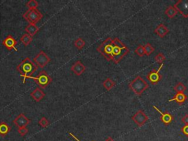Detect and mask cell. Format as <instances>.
Here are the masks:
<instances>
[{
	"mask_svg": "<svg viewBox=\"0 0 188 141\" xmlns=\"http://www.w3.org/2000/svg\"><path fill=\"white\" fill-rule=\"evenodd\" d=\"M70 135H72V136L73 137H74V139H76V140H77V141H80L79 140H78V138H77V137H76L75 136H74V135H73V134H72V133H70Z\"/></svg>",
	"mask_w": 188,
	"mask_h": 141,
	"instance_id": "obj_34",
	"label": "cell"
},
{
	"mask_svg": "<svg viewBox=\"0 0 188 141\" xmlns=\"http://www.w3.org/2000/svg\"><path fill=\"white\" fill-rule=\"evenodd\" d=\"M23 18L29 24H35L41 21L43 15L37 9H29L23 14Z\"/></svg>",
	"mask_w": 188,
	"mask_h": 141,
	"instance_id": "obj_5",
	"label": "cell"
},
{
	"mask_svg": "<svg viewBox=\"0 0 188 141\" xmlns=\"http://www.w3.org/2000/svg\"><path fill=\"white\" fill-rule=\"evenodd\" d=\"M32 39H33V38L27 33L23 35L21 37V38H20L21 43H22L24 46H26L30 44L31 42L32 41Z\"/></svg>",
	"mask_w": 188,
	"mask_h": 141,
	"instance_id": "obj_22",
	"label": "cell"
},
{
	"mask_svg": "<svg viewBox=\"0 0 188 141\" xmlns=\"http://www.w3.org/2000/svg\"><path fill=\"white\" fill-rule=\"evenodd\" d=\"M29 129H27V127H20L19 128V129H18V132L21 136H25V135H27V133H28Z\"/></svg>",
	"mask_w": 188,
	"mask_h": 141,
	"instance_id": "obj_30",
	"label": "cell"
},
{
	"mask_svg": "<svg viewBox=\"0 0 188 141\" xmlns=\"http://www.w3.org/2000/svg\"><path fill=\"white\" fill-rule=\"evenodd\" d=\"M129 49L124 43L116 38L113 39V49L112 53V60L115 63H118L124 56L127 55Z\"/></svg>",
	"mask_w": 188,
	"mask_h": 141,
	"instance_id": "obj_2",
	"label": "cell"
},
{
	"mask_svg": "<svg viewBox=\"0 0 188 141\" xmlns=\"http://www.w3.org/2000/svg\"><path fill=\"white\" fill-rule=\"evenodd\" d=\"M33 61L38 67L43 69L48 65V63L51 61V59L47 55L46 53L43 52V51H40L37 55L33 58Z\"/></svg>",
	"mask_w": 188,
	"mask_h": 141,
	"instance_id": "obj_7",
	"label": "cell"
},
{
	"mask_svg": "<svg viewBox=\"0 0 188 141\" xmlns=\"http://www.w3.org/2000/svg\"><path fill=\"white\" fill-rule=\"evenodd\" d=\"M187 98V96H186L184 93H176L175 96L173 97V98H171V99H169L168 102H173V101H175V102H176L178 104H182L185 102Z\"/></svg>",
	"mask_w": 188,
	"mask_h": 141,
	"instance_id": "obj_18",
	"label": "cell"
},
{
	"mask_svg": "<svg viewBox=\"0 0 188 141\" xmlns=\"http://www.w3.org/2000/svg\"><path fill=\"white\" fill-rule=\"evenodd\" d=\"M144 49H145V54H146L147 56L151 55V53H153L154 51V48L150 43H146L144 46Z\"/></svg>",
	"mask_w": 188,
	"mask_h": 141,
	"instance_id": "obj_25",
	"label": "cell"
},
{
	"mask_svg": "<svg viewBox=\"0 0 188 141\" xmlns=\"http://www.w3.org/2000/svg\"><path fill=\"white\" fill-rule=\"evenodd\" d=\"M153 108H154V109H156V110L157 111L160 115H161V117H160V120L162 121V122L165 125H168V124H171V121H172L173 119L172 115L170 114V113H163L161 110H160V109H159L158 108L156 107V106H153Z\"/></svg>",
	"mask_w": 188,
	"mask_h": 141,
	"instance_id": "obj_14",
	"label": "cell"
},
{
	"mask_svg": "<svg viewBox=\"0 0 188 141\" xmlns=\"http://www.w3.org/2000/svg\"><path fill=\"white\" fill-rule=\"evenodd\" d=\"M39 30L40 28L35 24H29L26 28H25L24 30L27 34H29L30 35H31L32 38H33V36L35 35L36 33L39 31Z\"/></svg>",
	"mask_w": 188,
	"mask_h": 141,
	"instance_id": "obj_17",
	"label": "cell"
},
{
	"mask_svg": "<svg viewBox=\"0 0 188 141\" xmlns=\"http://www.w3.org/2000/svg\"><path fill=\"white\" fill-rule=\"evenodd\" d=\"M165 13L166 15L168 16L170 19H173V18H174L175 16H176L178 11H177L176 9L173 6H169L168 8L166 9Z\"/></svg>",
	"mask_w": 188,
	"mask_h": 141,
	"instance_id": "obj_21",
	"label": "cell"
},
{
	"mask_svg": "<svg viewBox=\"0 0 188 141\" xmlns=\"http://www.w3.org/2000/svg\"><path fill=\"white\" fill-rule=\"evenodd\" d=\"M17 43V41L11 35H9L7 36L2 41V45H4L9 51H11L12 49H14L16 52H18V49L16 48Z\"/></svg>",
	"mask_w": 188,
	"mask_h": 141,
	"instance_id": "obj_11",
	"label": "cell"
},
{
	"mask_svg": "<svg viewBox=\"0 0 188 141\" xmlns=\"http://www.w3.org/2000/svg\"><path fill=\"white\" fill-rule=\"evenodd\" d=\"M173 7L183 17L188 18V0H179Z\"/></svg>",
	"mask_w": 188,
	"mask_h": 141,
	"instance_id": "obj_8",
	"label": "cell"
},
{
	"mask_svg": "<svg viewBox=\"0 0 188 141\" xmlns=\"http://www.w3.org/2000/svg\"><path fill=\"white\" fill-rule=\"evenodd\" d=\"M182 132L188 137V125H185L183 128H182Z\"/></svg>",
	"mask_w": 188,
	"mask_h": 141,
	"instance_id": "obj_32",
	"label": "cell"
},
{
	"mask_svg": "<svg viewBox=\"0 0 188 141\" xmlns=\"http://www.w3.org/2000/svg\"><path fill=\"white\" fill-rule=\"evenodd\" d=\"M16 70L24 77L23 83L24 84L27 79L30 78L31 76L38 70V66L30 60V58H26L18 65Z\"/></svg>",
	"mask_w": 188,
	"mask_h": 141,
	"instance_id": "obj_1",
	"label": "cell"
},
{
	"mask_svg": "<svg viewBox=\"0 0 188 141\" xmlns=\"http://www.w3.org/2000/svg\"><path fill=\"white\" fill-rule=\"evenodd\" d=\"M74 44L75 46V47L79 50L83 49V47L85 46V41H84L83 38H78L77 39L75 40L74 42Z\"/></svg>",
	"mask_w": 188,
	"mask_h": 141,
	"instance_id": "obj_23",
	"label": "cell"
},
{
	"mask_svg": "<svg viewBox=\"0 0 188 141\" xmlns=\"http://www.w3.org/2000/svg\"><path fill=\"white\" fill-rule=\"evenodd\" d=\"M38 124H39L42 128H46L47 126H49V121L47 120L46 118H45V117H42V118L39 120V121H38Z\"/></svg>",
	"mask_w": 188,
	"mask_h": 141,
	"instance_id": "obj_27",
	"label": "cell"
},
{
	"mask_svg": "<svg viewBox=\"0 0 188 141\" xmlns=\"http://www.w3.org/2000/svg\"><path fill=\"white\" fill-rule=\"evenodd\" d=\"M71 69H72V71L76 76H80V75H82L85 72L86 68H85V65H83L80 60H77V61H76L75 63L73 64Z\"/></svg>",
	"mask_w": 188,
	"mask_h": 141,
	"instance_id": "obj_13",
	"label": "cell"
},
{
	"mask_svg": "<svg viewBox=\"0 0 188 141\" xmlns=\"http://www.w3.org/2000/svg\"><path fill=\"white\" fill-rule=\"evenodd\" d=\"M113 49V39L107 38L97 47V51L105 58L107 61L112 60V53Z\"/></svg>",
	"mask_w": 188,
	"mask_h": 141,
	"instance_id": "obj_3",
	"label": "cell"
},
{
	"mask_svg": "<svg viewBox=\"0 0 188 141\" xmlns=\"http://www.w3.org/2000/svg\"><path fill=\"white\" fill-rule=\"evenodd\" d=\"M135 53L138 55H139L140 57H143L144 54H145V49H144V46L140 45L138 46V47L135 49Z\"/></svg>",
	"mask_w": 188,
	"mask_h": 141,
	"instance_id": "obj_29",
	"label": "cell"
},
{
	"mask_svg": "<svg viewBox=\"0 0 188 141\" xmlns=\"http://www.w3.org/2000/svg\"><path fill=\"white\" fill-rule=\"evenodd\" d=\"M103 86L107 91H110L111 89L116 86V82L113 81L111 78H107L103 82Z\"/></svg>",
	"mask_w": 188,
	"mask_h": 141,
	"instance_id": "obj_20",
	"label": "cell"
},
{
	"mask_svg": "<svg viewBox=\"0 0 188 141\" xmlns=\"http://www.w3.org/2000/svg\"><path fill=\"white\" fill-rule=\"evenodd\" d=\"M31 79H34L36 84L41 88H46L51 82L52 79L46 71H41L37 76H31Z\"/></svg>",
	"mask_w": 188,
	"mask_h": 141,
	"instance_id": "obj_6",
	"label": "cell"
},
{
	"mask_svg": "<svg viewBox=\"0 0 188 141\" xmlns=\"http://www.w3.org/2000/svg\"><path fill=\"white\" fill-rule=\"evenodd\" d=\"M155 33L158 36H160V38H163L169 32V30L163 24H160L159 26L155 29L154 30Z\"/></svg>",
	"mask_w": 188,
	"mask_h": 141,
	"instance_id": "obj_16",
	"label": "cell"
},
{
	"mask_svg": "<svg viewBox=\"0 0 188 141\" xmlns=\"http://www.w3.org/2000/svg\"><path fill=\"white\" fill-rule=\"evenodd\" d=\"M132 119L134 121V122L135 123V124H138V126H142L148 121V120H149V117H148L143 111L140 110L137 112L135 114L133 115Z\"/></svg>",
	"mask_w": 188,
	"mask_h": 141,
	"instance_id": "obj_10",
	"label": "cell"
},
{
	"mask_svg": "<svg viewBox=\"0 0 188 141\" xmlns=\"http://www.w3.org/2000/svg\"><path fill=\"white\" fill-rule=\"evenodd\" d=\"M46 96L45 93L41 88H35L30 93V96L32 97L36 102H39L44 98Z\"/></svg>",
	"mask_w": 188,
	"mask_h": 141,
	"instance_id": "obj_15",
	"label": "cell"
},
{
	"mask_svg": "<svg viewBox=\"0 0 188 141\" xmlns=\"http://www.w3.org/2000/svg\"><path fill=\"white\" fill-rule=\"evenodd\" d=\"M129 87L137 95H140L149 87V85L141 76H138L129 84Z\"/></svg>",
	"mask_w": 188,
	"mask_h": 141,
	"instance_id": "obj_4",
	"label": "cell"
},
{
	"mask_svg": "<svg viewBox=\"0 0 188 141\" xmlns=\"http://www.w3.org/2000/svg\"><path fill=\"white\" fill-rule=\"evenodd\" d=\"M182 122L185 125H188V114H186L183 118H182Z\"/></svg>",
	"mask_w": 188,
	"mask_h": 141,
	"instance_id": "obj_31",
	"label": "cell"
},
{
	"mask_svg": "<svg viewBox=\"0 0 188 141\" xmlns=\"http://www.w3.org/2000/svg\"><path fill=\"white\" fill-rule=\"evenodd\" d=\"M93 141H94V140H93ZM105 141H115L114 140H113V139L112 138V137H109L107 139V140H106Z\"/></svg>",
	"mask_w": 188,
	"mask_h": 141,
	"instance_id": "obj_33",
	"label": "cell"
},
{
	"mask_svg": "<svg viewBox=\"0 0 188 141\" xmlns=\"http://www.w3.org/2000/svg\"><path fill=\"white\" fill-rule=\"evenodd\" d=\"M174 90L176 93H184L186 90V87L182 82H179L174 86Z\"/></svg>",
	"mask_w": 188,
	"mask_h": 141,
	"instance_id": "obj_24",
	"label": "cell"
},
{
	"mask_svg": "<svg viewBox=\"0 0 188 141\" xmlns=\"http://www.w3.org/2000/svg\"><path fill=\"white\" fill-rule=\"evenodd\" d=\"M13 124L18 127H27L30 124V120L25 116L24 113H21L13 120Z\"/></svg>",
	"mask_w": 188,
	"mask_h": 141,
	"instance_id": "obj_12",
	"label": "cell"
},
{
	"mask_svg": "<svg viewBox=\"0 0 188 141\" xmlns=\"http://www.w3.org/2000/svg\"><path fill=\"white\" fill-rule=\"evenodd\" d=\"M162 67H163V63L161 64V65L159 68L158 70H153L148 74L147 79L151 82V83L152 84V85H156V84H157L158 82L161 80L162 75L160 74V71L161 70Z\"/></svg>",
	"mask_w": 188,
	"mask_h": 141,
	"instance_id": "obj_9",
	"label": "cell"
},
{
	"mask_svg": "<svg viewBox=\"0 0 188 141\" xmlns=\"http://www.w3.org/2000/svg\"><path fill=\"white\" fill-rule=\"evenodd\" d=\"M10 129H11V127H10L7 123H0V135H1L2 137L6 136L10 132Z\"/></svg>",
	"mask_w": 188,
	"mask_h": 141,
	"instance_id": "obj_19",
	"label": "cell"
},
{
	"mask_svg": "<svg viewBox=\"0 0 188 141\" xmlns=\"http://www.w3.org/2000/svg\"><path fill=\"white\" fill-rule=\"evenodd\" d=\"M38 2L36 0H30L28 2H27L26 6L29 9H36L38 7Z\"/></svg>",
	"mask_w": 188,
	"mask_h": 141,
	"instance_id": "obj_26",
	"label": "cell"
},
{
	"mask_svg": "<svg viewBox=\"0 0 188 141\" xmlns=\"http://www.w3.org/2000/svg\"><path fill=\"white\" fill-rule=\"evenodd\" d=\"M154 59L157 63L162 64V62H163L164 60H165V57L162 53H159V54H157L156 56H155Z\"/></svg>",
	"mask_w": 188,
	"mask_h": 141,
	"instance_id": "obj_28",
	"label": "cell"
}]
</instances>
